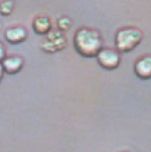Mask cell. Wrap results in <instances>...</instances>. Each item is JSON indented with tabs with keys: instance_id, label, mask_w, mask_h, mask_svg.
Masks as SVG:
<instances>
[{
	"instance_id": "obj_12",
	"label": "cell",
	"mask_w": 151,
	"mask_h": 152,
	"mask_svg": "<svg viewBox=\"0 0 151 152\" xmlns=\"http://www.w3.org/2000/svg\"><path fill=\"white\" fill-rule=\"evenodd\" d=\"M3 74H4V71H3L2 64H1V63H0V82H1V80H2Z\"/></svg>"
},
{
	"instance_id": "obj_6",
	"label": "cell",
	"mask_w": 151,
	"mask_h": 152,
	"mask_svg": "<svg viewBox=\"0 0 151 152\" xmlns=\"http://www.w3.org/2000/svg\"><path fill=\"white\" fill-rule=\"evenodd\" d=\"M27 30L23 27H11L6 30V40L11 44H19L27 39Z\"/></svg>"
},
{
	"instance_id": "obj_7",
	"label": "cell",
	"mask_w": 151,
	"mask_h": 152,
	"mask_svg": "<svg viewBox=\"0 0 151 152\" xmlns=\"http://www.w3.org/2000/svg\"><path fill=\"white\" fill-rule=\"evenodd\" d=\"M1 64H2L4 72L9 74H16L22 70L24 65V60L18 56H11V57H6Z\"/></svg>"
},
{
	"instance_id": "obj_5",
	"label": "cell",
	"mask_w": 151,
	"mask_h": 152,
	"mask_svg": "<svg viewBox=\"0 0 151 152\" xmlns=\"http://www.w3.org/2000/svg\"><path fill=\"white\" fill-rule=\"evenodd\" d=\"M134 72L135 75L143 80L151 78V55H145L136 60Z\"/></svg>"
},
{
	"instance_id": "obj_1",
	"label": "cell",
	"mask_w": 151,
	"mask_h": 152,
	"mask_svg": "<svg viewBox=\"0 0 151 152\" xmlns=\"http://www.w3.org/2000/svg\"><path fill=\"white\" fill-rule=\"evenodd\" d=\"M74 47L83 57H97L99 52L103 48L101 33L92 28H79L74 35Z\"/></svg>"
},
{
	"instance_id": "obj_2",
	"label": "cell",
	"mask_w": 151,
	"mask_h": 152,
	"mask_svg": "<svg viewBox=\"0 0 151 152\" xmlns=\"http://www.w3.org/2000/svg\"><path fill=\"white\" fill-rule=\"evenodd\" d=\"M141 30L135 27H124L119 29L115 35V45L117 52L130 53L138 46L143 40Z\"/></svg>"
},
{
	"instance_id": "obj_11",
	"label": "cell",
	"mask_w": 151,
	"mask_h": 152,
	"mask_svg": "<svg viewBox=\"0 0 151 152\" xmlns=\"http://www.w3.org/2000/svg\"><path fill=\"white\" fill-rule=\"evenodd\" d=\"M4 59H6V49L3 47L2 43L0 42V63L2 62Z\"/></svg>"
},
{
	"instance_id": "obj_8",
	"label": "cell",
	"mask_w": 151,
	"mask_h": 152,
	"mask_svg": "<svg viewBox=\"0 0 151 152\" xmlns=\"http://www.w3.org/2000/svg\"><path fill=\"white\" fill-rule=\"evenodd\" d=\"M33 29L38 34H47L51 31V19L47 16H38L32 23Z\"/></svg>"
},
{
	"instance_id": "obj_9",
	"label": "cell",
	"mask_w": 151,
	"mask_h": 152,
	"mask_svg": "<svg viewBox=\"0 0 151 152\" xmlns=\"http://www.w3.org/2000/svg\"><path fill=\"white\" fill-rule=\"evenodd\" d=\"M13 11V2L12 1H4L0 4V13L2 15H9Z\"/></svg>"
},
{
	"instance_id": "obj_3",
	"label": "cell",
	"mask_w": 151,
	"mask_h": 152,
	"mask_svg": "<svg viewBox=\"0 0 151 152\" xmlns=\"http://www.w3.org/2000/svg\"><path fill=\"white\" fill-rule=\"evenodd\" d=\"M97 63L102 66L103 69L108 71L116 70L120 65L121 62V57L120 54L116 49L113 48H102L97 55Z\"/></svg>"
},
{
	"instance_id": "obj_4",
	"label": "cell",
	"mask_w": 151,
	"mask_h": 152,
	"mask_svg": "<svg viewBox=\"0 0 151 152\" xmlns=\"http://www.w3.org/2000/svg\"><path fill=\"white\" fill-rule=\"evenodd\" d=\"M43 44V49H45L46 52L56 53L65 48L67 41L65 35L60 31H51L46 34V40Z\"/></svg>"
},
{
	"instance_id": "obj_10",
	"label": "cell",
	"mask_w": 151,
	"mask_h": 152,
	"mask_svg": "<svg viewBox=\"0 0 151 152\" xmlns=\"http://www.w3.org/2000/svg\"><path fill=\"white\" fill-rule=\"evenodd\" d=\"M72 25V22L69 17H61V18L58 20V27L62 31H65V30H69Z\"/></svg>"
}]
</instances>
